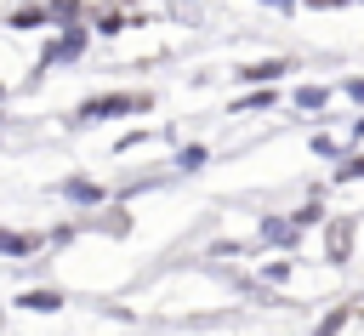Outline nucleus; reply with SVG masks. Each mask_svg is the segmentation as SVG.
I'll return each instance as SVG.
<instances>
[{"instance_id": "obj_1", "label": "nucleus", "mask_w": 364, "mask_h": 336, "mask_svg": "<svg viewBox=\"0 0 364 336\" xmlns=\"http://www.w3.org/2000/svg\"><path fill=\"white\" fill-rule=\"evenodd\" d=\"M125 108H142V97H102V103H85L80 120H102V114H125Z\"/></svg>"}, {"instance_id": "obj_2", "label": "nucleus", "mask_w": 364, "mask_h": 336, "mask_svg": "<svg viewBox=\"0 0 364 336\" xmlns=\"http://www.w3.org/2000/svg\"><path fill=\"white\" fill-rule=\"evenodd\" d=\"M347 245H353V222H330V256L336 262L347 256Z\"/></svg>"}, {"instance_id": "obj_3", "label": "nucleus", "mask_w": 364, "mask_h": 336, "mask_svg": "<svg viewBox=\"0 0 364 336\" xmlns=\"http://www.w3.org/2000/svg\"><path fill=\"white\" fill-rule=\"evenodd\" d=\"M0 251H6V256H28L34 239H28V233H0Z\"/></svg>"}, {"instance_id": "obj_4", "label": "nucleus", "mask_w": 364, "mask_h": 336, "mask_svg": "<svg viewBox=\"0 0 364 336\" xmlns=\"http://www.w3.org/2000/svg\"><path fill=\"white\" fill-rule=\"evenodd\" d=\"M23 308H34V313H51V308H57V296H51V290H28V296H23Z\"/></svg>"}, {"instance_id": "obj_5", "label": "nucleus", "mask_w": 364, "mask_h": 336, "mask_svg": "<svg viewBox=\"0 0 364 336\" xmlns=\"http://www.w3.org/2000/svg\"><path fill=\"white\" fill-rule=\"evenodd\" d=\"M279 74V63H256V68H245V80H273Z\"/></svg>"}]
</instances>
